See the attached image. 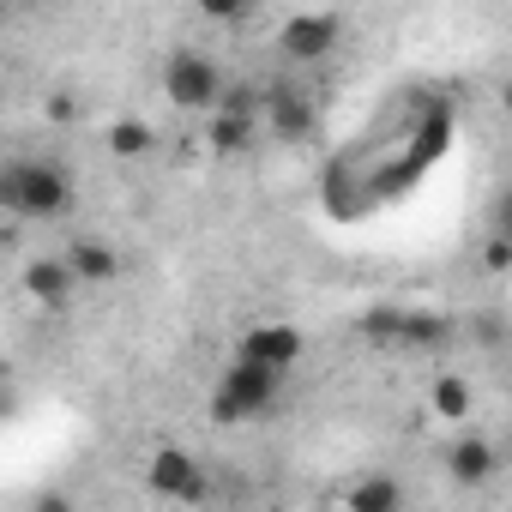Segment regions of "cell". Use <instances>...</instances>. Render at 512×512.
I'll return each instance as SVG.
<instances>
[{
	"label": "cell",
	"instance_id": "1",
	"mask_svg": "<svg viewBox=\"0 0 512 512\" xmlns=\"http://www.w3.org/2000/svg\"><path fill=\"white\" fill-rule=\"evenodd\" d=\"M79 199V181L61 157H7L0 163V211L19 223H55Z\"/></svg>",
	"mask_w": 512,
	"mask_h": 512
},
{
	"label": "cell",
	"instance_id": "2",
	"mask_svg": "<svg viewBox=\"0 0 512 512\" xmlns=\"http://www.w3.org/2000/svg\"><path fill=\"white\" fill-rule=\"evenodd\" d=\"M278 398H284V374H278V368H260V362H241V356H235V362L217 374L211 422H223V428H235V422H260V416L278 410Z\"/></svg>",
	"mask_w": 512,
	"mask_h": 512
},
{
	"label": "cell",
	"instance_id": "3",
	"mask_svg": "<svg viewBox=\"0 0 512 512\" xmlns=\"http://www.w3.org/2000/svg\"><path fill=\"white\" fill-rule=\"evenodd\" d=\"M223 67H217V55H205L199 43H181V49H169L163 55V97L175 103V109H187V115H211L217 109V97H223Z\"/></svg>",
	"mask_w": 512,
	"mask_h": 512
},
{
	"label": "cell",
	"instance_id": "4",
	"mask_svg": "<svg viewBox=\"0 0 512 512\" xmlns=\"http://www.w3.org/2000/svg\"><path fill=\"white\" fill-rule=\"evenodd\" d=\"M260 133H272V145H308L320 133V97L290 79L260 85Z\"/></svg>",
	"mask_w": 512,
	"mask_h": 512
},
{
	"label": "cell",
	"instance_id": "5",
	"mask_svg": "<svg viewBox=\"0 0 512 512\" xmlns=\"http://www.w3.org/2000/svg\"><path fill=\"white\" fill-rule=\"evenodd\" d=\"M145 488L157 500H175V506H205L211 500V476L187 446H157L151 464H145Z\"/></svg>",
	"mask_w": 512,
	"mask_h": 512
},
{
	"label": "cell",
	"instance_id": "6",
	"mask_svg": "<svg viewBox=\"0 0 512 512\" xmlns=\"http://www.w3.org/2000/svg\"><path fill=\"white\" fill-rule=\"evenodd\" d=\"M344 43V13H290L278 25V55L290 67H320Z\"/></svg>",
	"mask_w": 512,
	"mask_h": 512
},
{
	"label": "cell",
	"instance_id": "7",
	"mask_svg": "<svg viewBox=\"0 0 512 512\" xmlns=\"http://www.w3.org/2000/svg\"><path fill=\"white\" fill-rule=\"evenodd\" d=\"M302 350H308V338L290 320H260V326H247L235 338V356L241 362H260V368H278V374H290L302 362Z\"/></svg>",
	"mask_w": 512,
	"mask_h": 512
},
{
	"label": "cell",
	"instance_id": "8",
	"mask_svg": "<svg viewBox=\"0 0 512 512\" xmlns=\"http://www.w3.org/2000/svg\"><path fill=\"white\" fill-rule=\"evenodd\" d=\"M446 476H452L458 488H488V482L500 476V452H494V440L476 434V428H464V434L446 446Z\"/></svg>",
	"mask_w": 512,
	"mask_h": 512
},
{
	"label": "cell",
	"instance_id": "9",
	"mask_svg": "<svg viewBox=\"0 0 512 512\" xmlns=\"http://www.w3.org/2000/svg\"><path fill=\"white\" fill-rule=\"evenodd\" d=\"M61 260H67V272H73L79 290H97V284H115V278H121V253H115L103 235H73V241L61 247Z\"/></svg>",
	"mask_w": 512,
	"mask_h": 512
},
{
	"label": "cell",
	"instance_id": "10",
	"mask_svg": "<svg viewBox=\"0 0 512 512\" xmlns=\"http://www.w3.org/2000/svg\"><path fill=\"white\" fill-rule=\"evenodd\" d=\"M19 284H25V296L37 302V308H67L73 296H79V284H73V272H67V260L61 253H37V260H25V272H19Z\"/></svg>",
	"mask_w": 512,
	"mask_h": 512
},
{
	"label": "cell",
	"instance_id": "11",
	"mask_svg": "<svg viewBox=\"0 0 512 512\" xmlns=\"http://www.w3.org/2000/svg\"><path fill=\"white\" fill-rule=\"evenodd\" d=\"M458 332L464 326L452 314H440V308H404V320H398V344L404 350H452Z\"/></svg>",
	"mask_w": 512,
	"mask_h": 512
},
{
	"label": "cell",
	"instance_id": "12",
	"mask_svg": "<svg viewBox=\"0 0 512 512\" xmlns=\"http://www.w3.org/2000/svg\"><path fill=\"white\" fill-rule=\"evenodd\" d=\"M410 500H404V482L392 476V470H368V476H356L350 482V494H344V512H404Z\"/></svg>",
	"mask_w": 512,
	"mask_h": 512
},
{
	"label": "cell",
	"instance_id": "13",
	"mask_svg": "<svg viewBox=\"0 0 512 512\" xmlns=\"http://www.w3.org/2000/svg\"><path fill=\"white\" fill-rule=\"evenodd\" d=\"M428 410H434L446 428H464V422L476 416V386H470L464 374H440V380L428 386Z\"/></svg>",
	"mask_w": 512,
	"mask_h": 512
},
{
	"label": "cell",
	"instance_id": "14",
	"mask_svg": "<svg viewBox=\"0 0 512 512\" xmlns=\"http://www.w3.org/2000/svg\"><path fill=\"white\" fill-rule=\"evenodd\" d=\"M205 145H211L217 157H247L253 145H260V121H241V115H211Z\"/></svg>",
	"mask_w": 512,
	"mask_h": 512
},
{
	"label": "cell",
	"instance_id": "15",
	"mask_svg": "<svg viewBox=\"0 0 512 512\" xmlns=\"http://www.w3.org/2000/svg\"><path fill=\"white\" fill-rule=\"evenodd\" d=\"M151 145H157V133H151V121H139V115H121V121L109 127V151H115L121 163L151 157Z\"/></svg>",
	"mask_w": 512,
	"mask_h": 512
},
{
	"label": "cell",
	"instance_id": "16",
	"mask_svg": "<svg viewBox=\"0 0 512 512\" xmlns=\"http://www.w3.org/2000/svg\"><path fill=\"white\" fill-rule=\"evenodd\" d=\"M211 115H241V121H260V85H253V79H229Z\"/></svg>",
	"mask_w": 512,
	"mask_h": 512
},
{
	"label": "cell",
	"instance_id": "17",
	"mask_svg": "<svg viewBox=\"0 0 512 512\" xmlns=\"http://www.w3.org/2000/svg\"><path fill=\"white\" fill-rule=\"evenodd\" d=\"M398 320H404V308L380 302V308H368V314L356 320V332H362L368 344H398Z\"/></svg>",
	"mask_w": 512,
	"mask_h": 512
},
{
	"label": "cell",
	"instance_id": "18",
	"mask_svg": "<svg viewBox=\"0 0 512 512\" xmlns=\"http://www.w3.org/2000/svg\"><path fill=\"white\" fill-rule=\"evenodd\" d=\"M43 115H49L55 127H79V115H85V103H79L73 91H49V103H43Z\"/></svg>",
	"mask_w": 512,
	"mask_h": 512
},
{
	"label": "cell",
	"instance_id": "19",
	"mask_svg": "<svg viewBox=\"0 0 512 512\" xmlns=\"http://www.w3.org/2000/svg\"><path fill=\"white\" fill-rule=\"evenodd\" d=\"M482 266L500 278V272H512V241H506V229H488V241H482Z\"/></svg>",
	"mask_w": 512,
	"mask_h": 512
},
{
	"label": "cell",
	"instance_id": "20",
	"mask_svg": "<svg viewBox=\"0 0 512 512\" xmlns=\"http://www.w3.org/2000/svg\"><path fill=\"white\" fill-rule=\"evenodd\" d=\"M25 512H79V500H73V494H67V488H37V494H31V506H25Z\"/></svg>",
	"mask_w": 512,
	"mask_h": 512
},
{
	"label": "cell",
	"instance_id": "21",
	"mask_svg": "<svg viewBox=\"0 0 512 512\" xmlns=\"http://www.w3.org/2000/svg\"><path fill=\"white\" fill-rule=\"evenodd\" d=\"M199 13H205L211 25H241V19H247L253 7H241V0H205V7H199Z\"/></svg>",
	"mask_w": 512,
	"mask_h": 512
},
{
	"label": "cell",
	"instance_id": "22",
	"mask_svg": "<svg viewBox=\"0 0 512 512\" xmlns=\"http://www.w3.org/2000/svg\"><path fill=\"white\" fill-rule=\"evenodd\" d=\"M470 332H476V344H482V350H494V344H500V314H482Z\"/></svg>",
	"mask_w": 512,
	"mask_h": 512
},
{
	"label": "cell",
	"instance_id": "23",
	"mask_svg": "<svg viewBox=\"0 0 512 512\" xmlns=\"http://www.w3.org/2000/svg\"><path fill=\"white\" fill-rule=\"evenodd\" d=\"M13 404H19V398H13V386H7V380H0V422H7V416H13Z\"/></svg>",
	"mask_w": 512,
	"mask_h": 512
},
{
	"label": "cell",
	"instance_id": "24",
	"mask_svg": "<svg viewBox=\"0 0 512 512\" xmlns=\"http://www.w3.org/2000/svg\"><path fill=\"white\" fill-rule=\"evenodd\" d=\"M314 512H344V506H314Z\"/></svg>",
	"mask_w": 512,
	"mask_h": 512
},
{
	"label": "cell",
	"instance_id": "25",
	"mask_svg": "<svg viewBox=\"0 0 512 512\" xmlns=\"http://www.w3.org/2000/svg\"><path fill=\"white\" fill-rule=\"evenodd\" d=\"M260 512H284V506H260Z\"/></svg>",
	"mask_w": 512,
	"mask_h": 512
}]
</instances>
